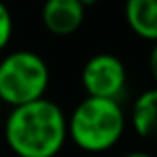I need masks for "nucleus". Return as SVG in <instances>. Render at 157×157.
Returning <instances> with one entry per match:
<instances>
[{"mask_svg":"<svg viewBox=\"0 0 157 157\" xmlns=\"http://www.w3.org/2000/svg\"><path fill=\"white\" fill-rule=\"evenodd\" d=\"M68 137V119L58 104L36 100L12 107L4 125V139L18 157H54Z\"/></svg>","mask_w":157,"mask_h":157,"instance_id":"1","label":"nucleus"},{"mask_svg":"<svg viewBox=\"0 0 157 157\" xmlns=\"http://www.w3.org/2000/svg\"><path fill=\"white\" fill-rule=\"evenodd\" d=\"M125 117L119 101L86 98L68 119V137L90 153L107 151L121 139Z\"/></svg>","mask_w":157,"mask_h":157,"instance_id":"2","label":"nucleus"},{"mask_svg":"<svg viewBox=\"0 0 157 157\" xmlns=\"http://www.w3.org/2000/svg\"><path fill=\"white\" fill-rule=\"evenodd\" d=\"M50 84V70L38 54L18 50L0 62V100L18 107L42 100Z\"/></svg>","mask_w":157,"mask_h":157,"instance_id":"3","label":"nucleus"},{"mask_svg":"<svg viewBox=\"0 0 157 157\" xmlns=\"http://www.w3.org/2000/svg\"><path fill=\"white\" fill-rule=\"evenodd\" d=\"M82 84L90 98L119 101L127 84L125 66L113 54H96L82 70Z\"/></svg>","mask_w":157,"mask_h":157,"instance_id":"4","label":"nucleus"},{"mask_svg":"<svg viewBox=\"0 0 157 157\" xmlns=\"http://www.w3.org/2000/svg\"><path fill=\"white\" fill-rule=\"evenodd\" d=\"M86 8L80 0H46L42 6V22L54 36H72L80 30Z\"/></svg>","mask_w":157,"mask_h":157,"instance_id":"5","label":"nucleus"},{"mask_svg":"<svg viewBox=\"0 0 157 157\" xmlns=\"http://www.w3.org/2000/svg\"><path fill=\"white\" fill-rule=\"evenodd\" d=\"M131 123L139 137L157 147V88L143 92L135 100Z\"/></svg>","mask_w":157,"mask_h":157,"instance_id":"6","label":"nucleus"},{"mask_svg":"<svg viewBox=\"0 0 157 157\" xmlns=\"http://www.w3.org/2000/svg\"><path fill=\"white\" fill-rule=\"evenodd\" d=\"M125 20L133 34L157 42V0H125Z\"/></svg>","mask_w":157,"mask_h":157,"instance_id":"7","label":"nucleus"},{"mask_svg":"<svg viewBox=\"0 0 157 157\" xmlns=\"http://www.w3.org/2000/svg\"><path fill=\"white\" fill-rule=\"evenodd\" d=\"M12 32H14V22H12V14L8 6L0 0V50L8 46L12 40Z\"/></svg>","mask_w":157,"mask_h":157,"instance_id":"8","label":"nucleus"},{"mask_svg":"<svg viewBox=\"0 0 157 157\" xmlns=\"http://www.w3.org/2000/svg\"><path fill=\"white\" fill-rule=\"evenodd\" d=\"M149 72H151V78H153L155 88H157V42H155L153 50L149 54Z\"/></svg>","mask_w":157,"mask_h":157,"instance_id":"9","label":"nucleus"},{"mask_svg":"<svg viewBox=\"0 0 157 157\" xmlns=\"http://www.w3.org/2000/svg\"><path fill=\"white\" fill-rule=\"evenodd\" d=\"M121 157H153V155L145 153V151H131V153H125V155H121Z\"/></svg>","mask_w":157,"mask_h":157,"instance_id":"10","label":"nucleus"},{"mask_svg":"<svg viewBox=\"0 0 157 157\" xmlns=\"http://www.w3.org/2000/svg\"><path fill=\"white\" fill-rule=\"evenodd\" d=\"M96 2H98V0H80V4H82L84 8H88V6H94Z\"/></svg>","mask_w":157,"mask_h":157,"instance_id":"11","label":"nucleus"},{"mask_svg":"<svg viewBox=\"0 0 157 157\" xmlns=\"http://www.w3.org/2000/svg\"><path fill=\"white\" fill-rule=\"evenodd\" d=\"M2 105H4V104H2V100H0V111H2Z\"/></svg>","mask_w":157,"mask_h":157,"instance_id":"12","label":"nucleus"}]
</instances>
